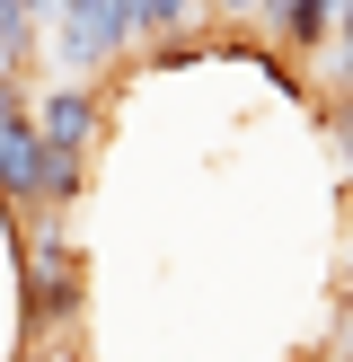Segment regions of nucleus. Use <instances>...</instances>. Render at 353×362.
<instances>
[{"mask_svg":"<svg viewBox=\"0 0 353 362\" xmlns=\"http://www.w3.org/2000/svg\"><path fill=\"white\" fill-rule=\"evenodd\" d=\"M345 88H353V80H345Z\"/></svg>","mask_w":353,"mask_h":362,"instance_id":"39448f33","label":"nucleus"},{"mask_svg":"<svg viewBox=\"0 0 353 362\" xmlns=\"http://www.w3.org/2000/svg\"><path fill=\"white\" fill-rule=\"evenodd\" d=\"M335 9H345V0H265L256 35L282 53V62H318V53L335 45Z\"/></svg>","mask_w":353,"mask_h":362,"instance_id":"7ed1b4c3","label":"nucleus"},{"mask_svg":"<svg viewBox=\"0 0 353 362\" xmlns=\"http://www.w3.org/2000/svg\"><path fill=\"white\" fill-rule=\"evenodd\" d=\"M256 9H265V0H212V18H221V27H256Z\"/></svg>","mask_w":353,"mask_h":362,"instance_id":"20e7f679","label":"nucleus"},{"mask_svg":"<svg viewBox=\"0 0 353 362\" xmlns=\"http://www.w3.org/2000/svg\"><path fill=\"white\" fill-rule=\"evenodd\" d=\"M35 239H27V310H35V336H62L88 300V274H80V247H71L62 212H27Z\"/></svg>","mask_w":353,"mask_h":362,"instance_id":"f03ea898","label":"nucleus"},{"mask_svg":"<svg viewBox=\"0 0 353 362\" xmlns=\"http://www.w3.org/2000/svg\"><path fill=\"white\" fill-rule=\"evenodd\" d=\"M53 53H62V71H80V80H106L115 62H133L141 53L133 0H62V9H53Z\"/></svg>","mask_w":353,"mask_h":362,"instance_id":"f257e3e1","label":"nucleus"}]
</instances>
